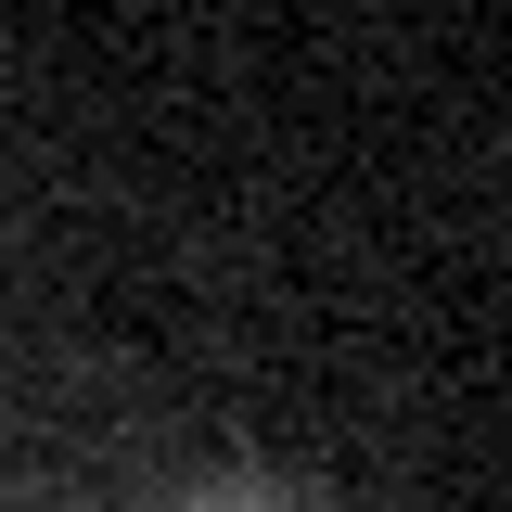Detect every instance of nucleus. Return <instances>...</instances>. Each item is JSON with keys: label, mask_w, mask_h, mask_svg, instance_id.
I'll use <instances>...</instances> for the list:
<instances>
[{"label": "nucleus", "mask_w": 512, "mask_h": 512, "mask_svg": "<svg viewBox=\"0 0 512 512\" xmlns=\"http://www.w3.org/2000/svg\"><path fill=\"white\" fill-rule=\"evenodd\" d=\"M180 512H320L308 487H282V474H218V487H192Z\"/></svg>", "instance_id": "1"}]
</instances>
